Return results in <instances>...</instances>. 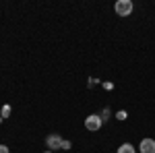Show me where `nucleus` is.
Returning <instances> with one entry per match:
<instances>
[{
	"label": "nucleus",
	"mask_w": 155,
	"mask_h": 153,
	"mask_svg": "<svg viewBox=\"0 0 155 153\" xmlns=\"http://www.w3.org/2000/svg\"><path fill=\"white\" fill-rule=\"evenodd\" d=\"M134 8V4H132V0H118L116 4H114V11L118 17H128Z\"/></svg>",
	"instance_id": "f257e3e1"
},
{
	"label": "nucleus",
	"mask_w": 155,
	"mask_h": 153,
	"mask_svg": "<svg viewBox=\"0 0 155 153\" xmlns=\"http://www.w3.org/2000/svg\"><path fill=\"white\" fill-rule=\"evenodd\" d=\"M101 116L99 114H91V116H87V120H85V128L89 130V132H97V130L101 128Z\"/></svg>",
	"instance_id": "f03ea898"
},
{
	"label": "nucleus",
	"mask_w": 155,
	"mask_h": 153,
	"mask_svg": "<svg viewBox=\"0 0 155 153\" xmlns=\"http://www.w3.org/2000/svg\"><path fill=\"white\" fill-rule=\"evenodd\" d=\"M62 141H64V139H62L60 135H48V137H46V145H48L50 151L60 149V147H62Z\"/></svg>",
	"instance_id": "7ed1b4c3"
},
{
	"label": "nucleus",
	"mask_w": 155,
	"mask_h": 153,
	"mask_svg": "<svg viewBox=\"0 0 155 153\" xmlns=\"http://www.w3.org/2000/svg\"><path fill=\"white\" fill-rule=\"evenodd\" d=\"M141 153H155V139H143L139 145Z\"/></svg>",
	"instance_id": "20e7f679"
},
{
	"label": "nucleus",
	"mask_w": 155,
	"mask_h": 153,
	"mask_svg": "<svg viewBox=\"0 0 155 153\" xmlns=\"http://www.w3.org/2000/svg\"><path fill=\"white\" fill-rule=\"evenodd\" d=\"M116 153H137V149L132 147L130 143H122V145L118 147V151H116Z\"/></svg>",
	"instance_id": "39448f33"
},
{
	"label": "nucleus",
	"mask_w": 155,
	"mask_h": 153,
	"mask_svg": "<svg viewBox=\"0 0 155 153\" xmlns=\"http://www.w3.org/2000/svg\"><path fill=\"white\" fill-rule=\"evenodd\" d=\"M11 112H12V108L8 106V104H4V106H2V112H0V114H2V118H8V116H11Z\"/></svg>",
	"instance_id": "423d86ee"
},
{
	"label": "nucleus",
	"mask_w": 155,
	"mask_h": 153,
	"mask_svg": "<svg viewBox=\"0 0 155 153\" xmlns=\"http://www.w3.org/2000/svg\"><path fill=\"white\" fill-rule=\"evenodd\" d=\"M71 147H72V143H71V141H66V139H64V141H62V147H60V149H62V151H68Z\"/></svg>",
	"instance_id": "0eeeda50"
},
{
	"label": "nucleus",
	"mask_w": 155,
	"mask_h": 153,
	"mask_svg": "<svg viewBox=\"0 0 155 153\" xmlns=\"http://www.w3.org/2000/svg\"><path fill=\"white\" fill-rule=\"evenodd\" d=\"M99 116H101V120H107V118H110V110H104V112H101V114H99Z\"/></svg>",
	"instance_id": "6e6552de"
},
{
	"label": "nucleus",
	"mask_w": 155,
	"mask_h": 153,
	"mask_svg": "<svg viewBox=\"0 0 155 153\" xmlns=\"http://www.w3.org/2000/svg\"><path fill=\"white\" fill-rule=\"evenodd\" d=\"M116 118H118V120H126V112H118Z\"/></svg>",
	"instance_id": "1a4fd4ad"
},
{
	"label": "nucleus",
	"mask_w": 155,
	"mask_h": 153,
	"mask_svg": "<svg viewBox=\"0 0 155 153\" xmlns=\"http://www.w3.org/2000/svg\"><path fill=\"white\" fill-rule=\"evenodd\" d=\"M0 153H11V149L6 145H0Z\"/></svg>",
	"instance_id": "9d476101"
},
{
	"label": "nucleus",
	"mask_w": 155,
	"mask_h": 153,
	"mask_svg": "<svg viewBox=\"0 0 155 153\" xmlns=\"http://www.w3.org/2000/svg\"><path fill=\"white\" fill-rule=\"evenodd\" d=\"M46 153H54V151H50V149H48V151H46Z\"/></svg>",
	"instance_id": "9b49d317"
}]
</instances>
